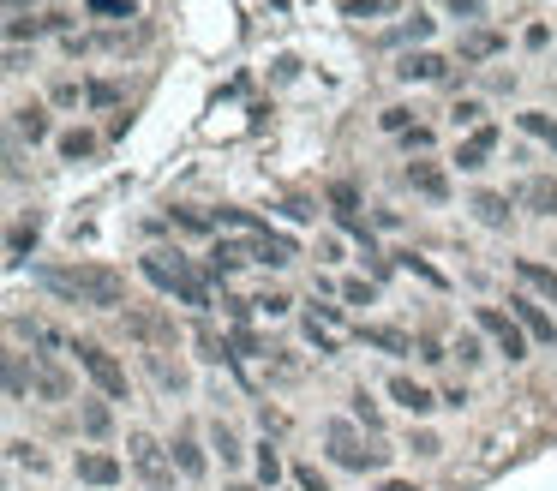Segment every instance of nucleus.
I'll list each match as a JSON object with an SVG mask.
<instances>
[{"instance_id": "1", "label": "nucleus", "mask_w": 557, "mask_h": 491, "mask_svg": "<svg viewBox=\"0 0 557 491\" xmlns=\"http://www.w3.org/2000/svg\"><path fill=\"white\" fill-rule=\"evenodd\" d=\"M36 288L72 306H96V312H114L126 300V282L102 264H36Z\"/></svg>"}, {"instance_id": "2", "label": "nucleus", "mask_w": 557, "mask_h": 491, "mask_svg": "<svg viewBox=\"0 0 557 491\" xmlns=\"http://www.w3.org/2000/svg\"><path fill=\"white\" fill-rule=\"evenodd\" d=\"M162 294H174L180 306H210V288H204V276L180 258V252H144V264H138Z\"/></svg>"}, {"instance_id": "3", "label": "nucleus", "mask_w": 557, "mask_h": 491, "mask_svg": "<svg viewBox=\"0 0 557 491\" xmlns=\"http://www.w3.org/2000/svg\"><path fill=\"white\" fill-rule=\"evenodd\" d=\"M324 444H330V456H336L342 468H354V474L384 468V450H366V444H360V432H354L348 420H330V426H324Z\"/></svg>"}, {"instance_id": "4", "label": "nucleus", "mask_w": 557, "mask_h": 491, "mask_svg": "<svg viewBox=\"0 0 557 491\" xmlns=\"http://www.w3.org/2000/svg\"><path fill=\"white\" fill-rule=\"evenodd\" d=\"M72 354H78V366L96 378V390H102V396H126V366H120L108 348H96V342H78Z\"/></svg>"}, {"instance_id": "5", "label": "nucleus", "mask_w": 557, "mask_h": 491, "mask_svg": "<svg viewBox=\"0 0 557 491\" xmlns=\"http://www.w3.org/2000/svg\"><path fill=\"white\" fill-rule=\"evenodd\" d=\"M480 330H486V336H492L510 360H522V354H528V330H522L504 306H480Z\"/></svg>"}, {"instance_id": "6", "label": "nucleus", "mask_w": 557, "mask_h": 491, "mask_svg": "<svg viewBox=\"0 0 557 491\" xmlns=\"http://www.w3.org/2000/svg\"><path fill=\"white\" fill-rule=\"evenodd\" d=\"M132 468L150 480V486H174V462L162 456V444L156 438H144V432H132Z\"/></svg>"}, {"instance_id": "7", "label": "nucleus", "mask_w": 557, "mask_h": 491, "mask_svg": "<svg viewBox=\"0 0 557 491\" xmlns=\"http://www.w3.org/2000/svg\"><path fill=\"white\" fill-rule=\"evenodd\" d=\"M306 336L318 342V354H342V342H348V330H342L336 306H312V312H306Z\"/></svg>"}, {"instance_id": "8", "label": "nucleus", "mask_w": 557, "mask_h": 491, "mask_svg": "<svg viewBox=\"0 0 557 491\" xmlns=\"http://www.w3.org/2000/svg\"><path fill=\"white\" fill-rule=\"evenodd\" d=\"M492 150H498V126H480V132H468V138L456 144V162H462V168H486Z\"/></svg>"}, {"instance_id": "9", "label": "nucleus", "mask_w": 557, "mask_h": 491, "mask_svg": "<svg viewBox=\"0 0 557 491\" xmlns=\"http://www.w3.org/2000/svg\"><path fill=\"white\" fill-rule=\"evenodd\" d=\"M408 186H414L420 198H450V180H444L438 162H408Z\"/></svg>"}, {"instance_id": "10", "label": "nucleus", "mask_w": 557, "mask_h": 491, "mask_svg": "<svg viewBox=\"0 0 557 491\" xmlns=\"http://www.w3.org/2000/svg\"><path fill=\"white\" fill-rule=\"evenodd\" d=\"M78 480H84V486H114V480H120V462L102 456V450H84V456H78Z\"/></svg>"}, {"instance_id": "11", "label": "nucleus", "mask_w": 557, "mask_h": 491, "mask_svg": "<svg viewBox=\"0 0 557 491\" xmlns=\"http://www.w3.org/2000/svg\"><path fill=\"white\" fill-rule=\"evenodd\" d=\"M36 234H42V222H36V216H18L12 234H6V264H24L30 246H36Z\"/></svg>"}, {"instance_id": "12", "label": "nucleus", "mask_w": 557, "mask_h": 491, "mask_svg": "<svg viewBox=\"0 0 557 491\" xmlns=\"http://www.w3.org/2000/svg\"><path fill=\"white\" fill-rule=\"evenodd\" d=\"M390 396H396L408 414H432V408H438V396H432L426 384H414V378H390Z\"/></svg>"}, {"instance_id": "13", "label": "nucleus", "mask_w": 557, "mask_h": 491, "mask_svg": "<svg viewBox=\"0 0 557 491\" xmlns=\"http://www.w3.org/2000/svg\"><path fill=\"white\" fill-rule=\"evenodd\" d=\"M522 204H528L534 216H557V180L552 174H534V180L522 186Z\"/></svg>"}, {"instance_id": "14", "label": "nucleus", "mask_w": 557, "mask_h": 491, "mask_svg": "<svg viewBox=\"0 0 557 491\" xmlns=\"http://www.w3.org/2000/svg\"><path fill=\"white\" fill-rule=\"evenodd\" d=\"M516 276H522L534 294H546V300L557 306V270H552V264H540V258H516Z\"/></svg>"}, {"instance_id": "15", "label": "nucleus", "mask_w": 557, "mask_h": 491, "mask_svg": "<svg viewBox=\"0 0 557 491\" xmlns=\"http://www.w3.org/2000/svg\"><path fill=\"white\" fill-rule=\"evenodd\" d=\"M516 324H522L534 342H557V324L540 312V306H534V300H516Z\"/></svg>"}, {"instance_id": "16", "label": "nucleus", "mask_w": 557, "mask_h": 491, "mask_svg": "<svg viewBox=\"0 0 557 491\" xmlns=\"http://www.w3.org/2000/svg\"><path fill=\"white\" fill-rule=\"evenodd\" d=\"M498 48H504V30H468V36H462V60H468V66H474V60H492Z\"/></svg>"}, {"instance_id": "17", "label": "nucleus", "mask_w": 557, "mask_h": 491, "mask_svg": "<svg viewBox=\"0 0 557 491\" xmlns=\"http://www.w3.org/2000/svg\"><path fill=\"white\" fill-rule=\"evenodd\" d=\"M474 216H480L486 228H510V198H498V192H474Z\"/></svg>"}, {"instance_id": "18", "label": "nucleus", "mask_w": 557, "mask_h": 491, "mask_svg": "<svg viewBox=\"0 0 557 491\" xmlns=\"http://www.w3.org/2000/svg\"><path fill=\"white\" fill-rule=\"evenodd\" d=\"M360 336H366L372 348H384V354H414V342H408L402 330H390V324H360Z\"/></svg>"}, {"instance_id": "19", "label": "nucleus", "mask_w": 557, "mask_h": 491, "mask_svg": "<svg viewBox=\"0 0 557 491\" xmlns=\"http://www.w3.org/2000/svg\"><path fill=\"white\" fill-rule=\"evenodd\" d=\"M174 468H180L186 480H198V474H204V450H198V438H192V432H180V438H174Z\"/></svg>"}, {"instance_id": "20", "label": "nucleus", "mask_w": 557, "mask_h": 491, "mask_svg": "<svg viewBox=\"0 0 557 491\" xmlns=\"http://www.w3.org/2000/svg\"><path fill=\"white\" fill-rule=\"evenodd\" d=\"M396 78H444V54H408L402 66H396Z\"/></svg>"}, {"instance_id": "21", "label": "nucleus", "mask_w": 557, "mask_h": 491, "mask_svg": "<svg viewBox=\"0 0 557 491\" xmlns=\"http://www.w3.org/2000/svg\"><path fill=\"white\" fill-rule=\"evenodd\" d=\"M330 204H336V222H354V216H360V192H354V180H330Z\"/></svg>"}, {"instance_id": "22", "label": "nucleus", "mask_w": 557, "mask_h": 491, "mask_svg": "<svg viewBox=\"0 0 557 491\" xmlns=\"http://www.w3.org/2000/svg\"><path fill=\"white\" fill-rule=\"evenodd\" d=\"M12 132H24L36 144V138H48V114L42 108H12Z\"/></svg>"}, {"instance_id": "23", "label": "nucleus", "mask_w": 557, "mask_h": 491, "mask_svg": "<svg viewBox=\"0 0 557 491\" xmlns=\"http://www.w3.org/2000/svg\"><path fill=\"white\" fill-rule=\"evenodd\" d=\"M90 150H96V132H84V126L60 132V156H66V162H78V156H90Z\"/></svg>"}, {"instance_id": "24", "label": "nucleus", "mask_w": 557, "mask_h": 491, "mask_svg": "<svg viewBox=\"0 0 557 491\" xmlns=\"http://www.w3.org/2000/svg\"><path fill=\"white\" fill-rule=\"evenodd\" d=\"M426 36H432V18H420V12H414L402 30H390V36H384V48H396V42H426Z\"/></svg>"}, {"instance_id": "25", "label": "nucleus", "mask_w": 557, "mask_h": 491, "mask_svg": "<svg viewBox=\"0 0 557 491\" xmlns=\"http://www.w3.org/2000/svg\"><path fill=\"white\" fill-rule=\"evenodd\" d=\"M522 132H534L540 144H552V150H557V120H552V114H522Z\"/></svg>"}, {"instance_id": "26", "label": "nucleus", "mask_w": 557, "mask_h": 491, "mask_svg": "<svg viewBox=\"0 0 557 491\" xmlns=\"http://www.w3.org/2000/svg\"><path fill=\"white\" fill-rule=\"evenodd\" d=\"M342 12L348 18H384V12H396V0H342Z\"/></svg>"}, {"instance_id": "27", "label": "nucleus", "mask_w": 557, "mask_h": 491, "mask_svg": "<svg viewBox=\"0 0 557 491\" xmlns=\"http://www.w3.org/2000/svg\"><path fill=\"white\" fill-rule=\"evenodd\" d=\"M150 372H156V378H162L168 390H186V372H180V366H168L162 354H150Z\"/></svg>"}, {"instance_id": "28", "label": "nucleus", "mask_w": 557, "mask_h": 491, "mask_svg": "<svg viewBox=\"0 0 557 491\" xmlns=\"http://www.w3.org/2000/svg\"><path fill=\"white\" fill-rule=\"evenodd\" d=\"M6 396L24 402V360H18V354H6Z\"/></svg>"}, {"instance_id": "29", "label": "nucleus", "mask_w": 557, "mask_h": 491, "mask_svg": "<svg viewBox=\"0 0 557 491\" xmlns=\"http://www.w3.org/2000/svg\"><path fill=\"white\" fill-rule=\"evenodd\" d=\"M96 18H132V0H84Z\"/></svg>"}, {"instance_id": "30", "label": "nucleus", "mask_w": 557, "mask_h": 491, "mask_svg": "<svg viewBox=\"0 0 557 491\" xmlns=\"http://www.w3.org/2000/svg\"><path fill=\"white\" fill-rule=\"evenodd\" d=\"M294 480H300V491H330V480H324L312 462H300V468H294Z\"/></svg>"}, {"instance_id": "31", "label": "nucleus", "mask_w": 557, "mask_h": 491, "mask_svg": "<svg viewBox=\"0 0 557 491\" xmlns=\"http://www.w3.org/2000/svg\"><path fill=\"white\" fill-rule=\"evenodd\" d=\"M450 114H456V126H468V132H480V114H486V108H480V102H456Z\"/></svg>"}, {"instance_id": "32", "label": "nucleus", "mask_w": 557, "mask_h": 491, "mask_svg": "<svg viewBox=\"0 0 557 491\" xmlns=\"http://www.w3.org/2000/svg\"><path fill=\"white\" fill-rule=\"evenodd\" d=\"M384 132H414V108H384Z\"/></svg>"}, {"instance_id": "33", "label": "nucleus", "mask_w": 557, "mask_h": 491, "mask_svg": "<svg viewBox=\"0 0 557 491\" xmlns=\"http://www.w3.org/2000/svg\"><path fill=\"white\" fill-rule=\"evenodd\" d=\"M372 294H378L372 282H342V300H348V306H372Z\"/></svg>"}, {"instance_id": "34", "label": "nucleus", "mask_w": 557, "mask_h": 491, "mask_svg": "<svg viewBox=\"0 0 557 491\" xmlns=\"http://www.w3.org/2000/svg\"><path fill=\"white\" fill-rule=\"evenodd\" d=\"M354 414H360V420H366V432H378V420H384V414H378V402H372V396H366V390H360V396H354Z\"/></svg>"}, {"instance_id": "35", "label": "nucleus", "mask_w": 557, "mask_h": 491, "mask_svg": "<svg viewBox=\"0 0 557 491\" xmlns=\"http://www.w3.org/2000/svg\"><path fill=\"white\" fill-rule=\"evenodd\" d=\"M84 432H90V438H102V432H108V408H102V402H90V408H84Z\"/></svg>"}, {"instance_id": "36", "label": "nucleus", "mask_w": 557, "mask_h": 491, "mask_svg": "<svg viewBox=\"0 0 557 491\" xmlns=\"http://www.w3.org/2000/svg\"><path fill=\"white\" fill-rule=\"evenodd\" d=\"M216 450H222V468H234V462H240V444H234V432H228V426H216Z\"/></svg>"}, {"instance_id": "37", "label": "nucleus", "mask_w": 557, "mask_h": 491, "mask_svg": "<svg viewBox=\"0 0 557 491\" xmlns=\"http://www.w3.org/2000/svg\"><path fill=\"white\" fill-rule=\"evenodd\" d=\"M258 474H264V486H276V480H282V462H276V450H270V444L258 450Z\"/></svg>"}, {"instance_id": "38", "label": "nucleus", "mask_w": 557, "mask_h": 491, "mask_svg": "<svg viewBox=\"0 0 557 491\" xmlns=\"http://www.w3.org/2000/svg\"><path fill=\"white\" fill-rule=\"evenodd\" d=\"M252 306H258V312H270V318H282V312H288V306H294V300H288V294H258V300H252Z\"/></svg>"}, {"instance_id": "39", "label": "nucleus", "mask_w": 557, "mask_h": 491, "mask_svg": "<svg viewBox=\"0 0 557 491\" xmlns=\"http://www.w3.org/2000/svg\"><path fill=\"white\" fill-rule=\"evenodd\" d=\"M402 144H408V150H432V126H414V132H402Z\"/></svg>"}, {"instance_id": "40", "label": "nucleus", "mask_w": 557, "mask_h": 491, "mask_svg": "<svg viewBox=\"0 0 557 491\" xmlns=\"http://www.w3.org/2000/svg\"><path fill=\"white\" fill-rule=\"evenodd\" d=\"M174 222H180V228H198V234L210 228V216H204V210H174Z\"/></svg>"}, {"instance_id": "41", "label": "nucleus", "mask_w": 557, "mask_h": 491, "mask_svg": "<svg viewBox=\"0 0 557 491\" xmlns=\"http://www.w3.org/2000/svg\"><path fill=\"white\" fill-rule=\"evenodd\" d=\"M450 12H462V18H480V12H486V0H450Z\"/></svg>"}, {"instance_id": "42", "label": "nucleus", "mask_w": 557, "mask_h": 491, "mask_svg": "<svg viewBox=\"0 0 557 491\" xmlns=\"http://www.w3.org/2000/svg\"><path fill=\"white\" fill-rule=\"evenodd\" d=\"M24 6H30V0H6V12H12V24L24 18Z\"/></svg>"}, {"instance_id": "43", "label": "nucleus", "mask_w": 557, "mask_h": 491, "mask_svg": "<svg viewBox=\"0 0 557 491\" xmlns=\"http://www.w3.org/2000/svg\"><path fill=\"white\" fill-rule=\"evenodd\" d=\"M384 491H414V486H402V480H390V486H384Z\"/></svg>"}, {"instance_id": "44", "label": "nucleus", "mask_w": 557, "mask_h": 491, "mask_svg": "<svg viewBox=\"0 0 557 491\" xmlns=\"http://www.w3.org/2000/svg\"><path fill=\"white\" fill-rule=\"evenodd\" d=\"M234 491H258V486H234Z\"/></svg>"}]
</instances>
